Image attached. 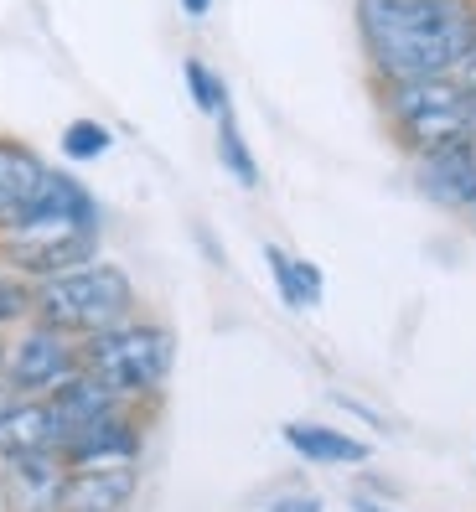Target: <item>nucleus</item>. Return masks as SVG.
<instances>
[{
	"instance_id": "obj_1",
	"label": "nucleus",
	"mask_w": 476,
	"mask_h": 512,
	"mask_svg": "<svg viewBox=\"0 0 476 512\" xmlns=\"http://www.w3.org/2000/svg\"><path fill=\"white\" fill-rule=\"evenodd\" d=\"M130 311H135V285H130L125 269L109 264V259L73 264L63 275L37 280V290H32V321L63 331L73 342L125 321Z\"/></svg>"
},
{
	"instance_id": "obj_2",
	"label": "nucleus",
	"mask_w": 476,
	"mask_h": 512,
	"mask_svg": "<svg viewBox=\"0 0 476 512\" xmlns=\"http://www.w3.org/2000/svg\"><path fill=\"white\" fill-rule=\"evenodd\" d=\"M78 363H83V373L109 383L119 399H140L151 388H161L171 373V331L156 321L125 316V321L94 331V337H83Z\"/></svg>"
},
{
	"instance_id": "obj_3",
	"label": "nucleus",
	"mask_w": 476,
	"mask_h": 512,
	"mask_svg": "<svg viewBox=\"0 0 476 512\" xmlns=\"http://www.w3.org/2000/svg\"><path fill=\"white\" fill-rule=\"evenodd\" d=\"M383 109L409 156L451 145L476 114V99L445 73V78H414V83H383Z\"/></svg>"
},
{
	"instance_id": "obj_4",
	"label": "nucleus",
	"mask_w": 476,
	"mask_h": 512,
	"mask_svg": "<svg viewBox=\"0 0 476 512\" xmlns=\"http://www.w3.org/2000/svg\"><path fill=\"white\" fill-rule=\"evenodd\" d=\"M471 37H476V11L440 26H414V32H378V37H363V47L378 83H414V78L456 73Z\"/></svg>"
},
{
	"instance_id": "obj_5",
	"label": "nucleus",
	"mask_w": 476,
	"mask_h": 512,
	"mask_svg": "<svg viewBox=\"0 0 476 512\" xmlns=\"http://www.w3.org/2000/svg\"><path fill=\"white\" fill-rule=\"evenodd\" d=\"M0 259L21 269L26 280L63 275L73 264L99 259V223L73 213H32L26 223L0 233Z\"/></svg>"
},
{
	"instance_id": "obj_6",
	"label": "nucleus",
	"mask_w": 476,
	"mask_h": 512,
	"mask_svg": "<svg viewBox=\"0 0 476 512\" xmlns=\"http://www.w3.org/2000/svg\"><path fill=\"white\" fill-rule=\"evenodd\" d=\"M78 342L52 331L42 321H21L16 337H6V357H0V383L16 399H47L52 388H63L78 373Z\"/></svg>"
},
{
	"instance_id": "obj_7",
	"label": "nucleus",
	"mask_w": 476,
	"mask_h": 512,
	"mask_svg": "<svg viewBox=\"0 0 476 512\" xmlns=\"http://www.w3.org/2000/svg\"><path fill=\"white\" fill-rule=\"evenodd\" d=\"M42 182H47V161L26 140L0 135V233L32 218Z\"/></svg>"
},
{
	"instance_id": "obj_8",
	"label": "nucleus",
	"mask_w": 476,
	"mask_h": 512,
	"mask_svg": "<svg viewBox=\"0 0 476 512\" xmlns=\"http://www.w3.org/2000/svg\"><path fill=\"white\" fill-rule=\"evenodd\" d=\"M63 481H68L63 456H11V461H0V487H6L11 512H57Z\"/></svg>"
},
{
	"instance_id": "obj_9",
	"label": "nucleus",
	"mask_w": 476,
	"mask_h": 512,
	"mask_svg": "<svg viewBox=\"0 0 476 512\" xmlns=\"http://www.w3.org/2000/svg\"><path fill=\"white\" fill-rule=\"evenodd\" d=\"M135 497V466H68L57 512H125Z\"/></svg>"
},
{
	"instance_id": "obj_10",
	"label": "nucleus",
	"mask_w": 476,
	"mask_h": 512,
	"mask_svg": "<svg viewBox=\"0 0 476 512\" xmlns=\"http://www.w3.org/2000/svg\"><path fill=\"white\" fill-rule=\"evenodd\" d=\"M11 456H63V425L47 399H16L0 414V461Z\"/></svg>"
},
{
	"instance_id": "obj_11",
	"label": "nucleus",
	"mask_w": 476,
	"mask_h": 512,
	"mask_svg": "<svg viewBox=\"0 0 476 512\" xmlns=\"http://www.w3.org/2000/svg\"><path fill=\"white\" fill-rule=\"evenodd\" d=\"M47 404H52V414H57V425H63V445H68L78 430H88V425H99V419H109V414L125 409V399H119L109 383H99L94 373H83V368H78L63 388H52Z\"/></svg>"
},
{
	"instance_id": "obj_12",
	"label": "nucleus",
	"mask_w": 476,
	"mask_h": 512,
	"mask_svg": "<svg viewBox=\"0 0 476 512\" xmlns=\"http://www.w3.org/2000/svg\"><path fill=\"white\" fill-rule=\"evenodd\" d=\"M135 456H140V430L125 419V409L99 419V425H88V430H78L63 445L68 466H135Z\"/></svg>"
},
{
	"instance_id": "obj_13",
	"label": "nucleus",
	"mask_w": 476,
	"mask_h": 512,
	"mask_svg": "<svg viewBox=\"0 0 476 512\" xmlns=\"http://www.w3.org/2000/svg\"><path fill=\"white\" fill-rule=\"evenodd\" d=\"M280 435H285V445L295 450V456L311 461V466H363V461L373 456L368 440L342 435V430H332V425H311V419H290Z\"/></svg>"
},
{
	"instance_id": "obj_14",
	"label": "nucleus",
	"mask_w": 476,
	"mask_h": 512,
	"mask_svg": "<svg viewBox=\"0 0 476 512\" xmlns=\"http://www.w3.org/2000/svg\"><path fill=\"white\" fill-rule=\"evenodd\" d=\"M264 259H270V275H275V290L290 311H316L321 306V295H326V280H321V269L311 259H290L285 249H264Z\"/></svg>"
},
{
	"instance_id": "obj_15",
	"label": "nucleus",
	"mask_w": 476,
	"mask_h": 512,
	"mask_svg": "<svg viewBox=\"0 0 476 512\" xmlns=\"http://www.w3.org/2000/svg\"><path fill=\"white\" fill-rule=\"evenodd\" d=\"M218 119V161H223V171L233 176L238 187H259V166H254V150H249V140H244V130H238V119H233V104L223 109V114H213Z\"/></svg>"
},
{
	"instance_id": "obj_16",
	"label": "nucleus",
	"mask_w": 476,
	"mask_h": 512,
	"mask_svg": "<svg viewBox=\"0 0 476 512\" xmlns=\"http://www.w3.org/2000/svg\"><path fill=\"white\" fill-rule=\"evenodd\" d=\"M57 145H63V161H78L83 166V161H104L109 150H114V135L99 125V119H73Z\"/></svg>"
},
{
	"instance_id": "obj_17",
	"label": "nucleus",
	"mask_w": 476,
	"mask_h": 512,
	"mask_svg": "<svg viewBox=\"0 0 476 512\" xmlns=\"http://www.w3.org/2000/svg\"><path fill=\"white\" fill-rule=\"evenodd\" d=\"M32 290H37V280H26L21 269L0 259V331L32 321Z\"/></svg>"
},
{
	"instance_id": "obj_18",
	"label": "nucleus",
	"mask_w": 476,
	"mask_h": 512,
	"mask_svg": "<svg viewBox=\"0 0 476 512\" xmlns=\"http://www.w3.org/2000/svg\"><path fill=\"white\" fill-rule=\"evenodd\" d=\"M182 78H187V94H192V104H197L202 114H223V109H228V83L207 68L202 57H187Z\"/></svg>"
},
{
	"instance_id": "obj_19",
	"label": "nucleus",
	"mask_w": 476,
	"mask_h": 512,
	"mask_svg": "<svg viewBox=\"0 0 476 512\" xmlns=\"http://www.w3.org/2000/svg\"><path fill=\"white\" fill-rule=\"evenodd\" d=\"M264 512H321V497H311V492H290V497H275Z\"/></svg>"
},
{
	"instance_id": "obj_20",
	"label": "nucleus",
	"mask_w": 476,
	"mask_h": 512,
	"mask_svg": "<svg viewBox=\"0 0 476 512\" xmlns=\"http://www.w3.org/2000/svg\"><path fill=\"white\" fill-rule=\"evenodd\" d=\"M461 88H466V94L476 99V37H471V47H466V57H461V63H456V73H451Z\"/></svg>"
},
{
	"instance_id": "obj_21",
	"label": "nucleus",
	"mask_w": 476,
	"mask_h": 512,
	"mask_svg": "<svg viewBox=\"0 0 476 512\" xmlns=\"http://www.w3.org/2000/svg\"><path fill=\"white\" fill-rule=\"evenodd\" d=\"M451 145L461 150V156H466V166L476 171V114H471V125H466V130H461V135H456Z\"/></svg>"
},
{
	"instance_id": "obj_22",
	"label": "nucleus",
	"mask_w": 476,
	"mask_h": 512,
	"mask_svg": "<svg viewBox=\"0 0 476 512\" xmlns=\"http://www.w3.org/2000/svg\"><path fill=\"white\" fill-rule=\"evenodd\" d=\"M182 11L187 16H207V11H213V0H182Z\"/></svg>"
},
{
	"instance_id": "obj_23",
	"label": "nucleus",
	"mask_w": 476,
	"mask_h": 512,
	"mask_svg": "<svg viewBox=\"0 0 476 512\" xmlns=\"http://www.w3.org/2000/svg\"><path fill=\"white\" fill-rule=\"evenodd\" d=\"M352 507H357V512H389V507H378V502H368V497H357Z\"/></svg>"
},
{
	"instance_id": "obj_24",
	"label": "nucleus",
	"mask_w": 476,
	"mask_h": 512,
	"mask_svg": "<svg viewBox=\"0 0 476 512\" xmlns=\"http://www.w3.org/2000/svg\"><path fill=\"white\" fill-rule=\"evenodd\" d=\"M11 404H16V394H11V388H6V383H0V414H6Z\"/></svg>"
},
{
	"instance_id": "obj_25",
	"label": "nucleus",
	"mask_w": 476,
	"mask_h": 512,
	"mask_svg": "<svg viewBox=\"0 0 476 512\" xmlns=\"http://www.w3.org/2000/svg\"><path fill=\"white\" fill-rule=\"evenodd\" d=\"M0 357H6V337H0Z\"/></svg>"
},
{
	"instance_id": "obj_26",
	"label": "nucleus",
	"mask_w": 476,
	"mask_h": 512,
	"mask_svg": "<svg viewBox=\"0 0 476 512\" xmlns=\"http://www.w3.org/2000/svg\"><path fill=\"white\" fill-rule=\"evenodd\" d=\"M471 213H476V202H471Z\"/></svg>"
}]
</instances>
